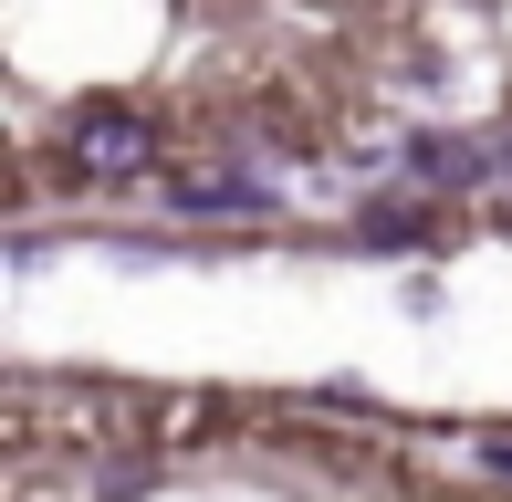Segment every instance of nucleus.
<instances>
[{
    "mask_svg": "<svg viewBox=\"0 0 512 502\" xmlns=\"http://www.w3.org/2000/svg\"><path fill=\"white\" fill-rule=\"evenodd\" d=\"M168 199H178V210H209V220H262L272 210V189L251 168H178Z\"/></svg>",
    "mask_w": 512,
    "mask_h": 502,
    "instance_id": "2",
    "label": "nucleus"
},
{
    "mask_svg": "<svg viewBox=\"0 0 512 502\" xmlns=\"http://www.w3.org/2000/svg\"><path fill=\"white\" fill-rule=\"evenodd\" d=\"M63 157H74V178H95V189H126V178H157V126L136 116V105H74V116H63Z\"/></svg>",
    "mask_w": 512,
    "mask_h": 502,
    "instance_id": "1",
    "label": "nucleus"
},
{
    "mask_svg": "<svg viewBox=\"0 0 512 502\" xmlns=\"http://www.w3.org/2000/svg\"><path fill=\"white\" fill-rule=\"evenodd\" d=\"M366 241H377V251H408V241H418V210H398V199H377V210H366Z\"/></svg>",
    "mask_w": 512,
    "mask_h": 502,
    "instance_id": "4",
    "label": "nucleus"
},
{
    "mask_svg": "<svg viewBox=\"0 0 512 502\" xmlns=\"http://www.w3.org/2000/svg\"><path fill=\"white\" fill-rule=\"evenodd\" d=\"M492 471H512V440H492Z\"/></svg>",
    "mask_w": 512,
    "mask_h": 502,
    "instance_id": "5",
    "label": "nucleus"
},
{
    "mask_svg": "<svg viewBox=\"0 0 512 502\" xmlns=\"http://www.w3.org/2000/svg\"><path fill=\"white\" fill-rule=\"evenodd\" d=\"M408 168L429 178V189H471V178H481V147H471V136H408Z\"/></svg>",
    "mask_w": 512,
    "mask_h": 502,
    "instance_id": "3",
    "label": "nucleus"
}]
</instances>
